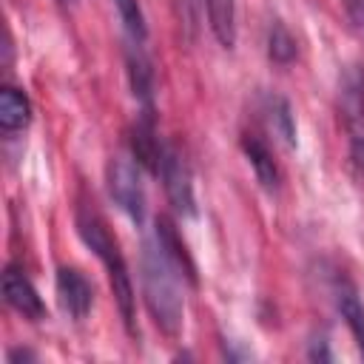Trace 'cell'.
<instances>
[{
  "label": "cell",
  "instance_id": "6",
  "mask_svg": "<svg viewBox=\"0 0 364 364\" xmlns=\"http://www.w3.org/2000/svg\"><path fill=\"white\" fill-rule=\"evenodd\" d=\"M3 299H6V304L11 310H17L28 321L48 318L46 301L40 299V293L31 284V279L26 276V270L17 267V264H6V270H3Z\"/></svg>",
  "mask_w": 364,
  "mask_h": 364
},
{
  "label": "cell",
  "instance_id": "13",
  "mask_svg": "<svg viewBox=\"0 0 364 364\" xmlns=\"http://www.w3.org/2000/svg\"><path fill=\"white\" fill-rule=\"evenodd\" d=\"M205 9L210 34L222 48L230 51L236 46V0H205Z\"/></svg>",
  "mask_w": 364,
  "mask_h": 364
},
{
  "label": "cell",
  "instance_id": "16",
  "mask_svg": "<svg viewBox=\"0 0 364 364\" xmlns=\"http://www.w3.org/2000/svg\"><path fill=\"white\" fill-rule=\"evenodd\" d=\"M267 119L270 125L282 134V139L287 145L296 142V122H293V111H290V102L284 97H267Z\"/></svg>",
  "mask_w": 364,
  "mask_h": 364
},
{
  "label": "cell",
  "instance_id": "8",
  "mask_svg": "<svg viewBox=\"0 0 364 364\" xmlns=\"http://www.w3.org/2000/svg\"><path fill=\"white\" fill-rule=\"evenodd\" d=\"M128 148H131V156H134V159H136L148 173H159L162 154H165V142L156 136L154 111H142V117L131 125Z\"/></svg>",
  "mask_w": 364,
  "mask_h": 364
},
{
  "label": "cell",
  "instance_id": "14",
  "mask_svg": "<svg viewBox=\"0 0 364 364\" xmlns=\"http://www.w3.org/2000/svg\"><path fill=\"white\" fill-rule=\"evenodd\" d=\"M336 304H338V313H341L347 330L353 333L355 347H358V353L364 358V304H361L355 287L347 284V282H341L338 290H336Z\"/></svg>",
  "mask_w": 364,
  "mask_h": 364
},
{
  "label": "cell",
  "instance_id": "19",
  "mask_svg": "<svg viewBox=\"0 0 364 364\" xmlns=\"http://www.w3.org/2000/svg\"><path fill=\"white\" fill-rule=\"evenodd\" d=\"M57 3H63V6H71V3H74V0H57Z\"/></svg>",
  "mask_w": 364,
  "mask_h": 364
},
{
  "label": "cell",
  "instance_id": "9",
  "mask_svg": "<svg viewBox=\"0 0 364 364\" xmlns=\"http://www.w3.org/2000/svg\"><path fill=\"white\" fill-rule=\"evenodd\" d=\"M154 236L159 239L162 250H165L168 259L176 264V270L182 273V279H188V284L196 287V264H193V259H191V253H188V245L182 242L176 225H173L168 216H156V222H154Z\"/></svg>",
  "mask_w": 364,
  "mask_h": 364
},
{
  "label": "cell",
  "instance_id": "5",
  "mask_svg": "<svg viewBox=\"0 0 364 364\" xmlns=\"http://www.w3.org/2000/svg\"><path fill=\"white\" fill-rule=\"evenodd\" d=\"M156 176H162V188H165V196H168L171 208L179 216L193 219L196 216V196H193L191 168H188V159L173 145H165L162 165H159V173Z\"/></svg>",
  "mask_w": 364,
  "mask_h": 364
},
{
  "label": "cell",
  "instance_id": "12",
  "mask_svg": "<svg viewBox=\"0 0 364 364\" xmlns=\"http://www.w3.org/2000/svg\"><path fill=\"white\" fill-rule=\"evenodd\" d=\"M242 151L256 173V179L262 182L264 191H276L279 188V165L273 159V151L267 148V142L256 134H245L242 136Z\"/></svg>",
  "mask_w": 364,
  "mask_h": 364
},
{
  "label": "cell",
  "instance_id": "10",
  "mask_svg": "<svg viewBox=\"0 0 364 364\" xmlns=\"http://www.w3.org/2000/svg\"><path fill=\"white\" fill-rule=\"evenodd\" d=\"M125 65H128V80L136 102H142V111H154V68L136 40H131L125 51Z\"/></svg>",
  "mask_w": 364,
  "mask_h": 364
},
{
  "label": "cell",
  "instance_id": "4",
  "mask_svg": "<svg viewBox=\"0 0 364 364\" xmlns=\"http://www.w3.org/2000/svg\"><path fill=\"white\" fill-rule=\"evenodd\" d=\"M105 188L114 205L131 219H145V185H142V165L131 154H114L105 165Z\"/></svg>",
  "mask_w": 364,
  "mask_h": 364
},
{
  "label": "cell",
  "instance_id": "7",
  "mask_svg": "<svg viewBox=\"0 0 364 364\" xmlns=\"http://www.w3.org/2000/svg\"><path fill=\"white\" fill-rule=\"evenodd\" d=\"M54 287H57V299H60L63 310L74 321H82L91 313L94 287H91V282L77 267H60L57 270V279H54Z\"/></svg>",
  "mask_w": 364,
  "mask_h": 364
},
{
  "label": "cell",
  "instance_id": "11",
  "mask_svg": "<svg viewBox=\"0 0 364 364\" xmlns=\"http://www.w3.org/2000/svg\"><path fill=\"white\" fill-rule=\"evenodd\" d=\"M31 122V100L26 91L14 88V85H3L0 88V131L6 136L28 128Z\"/></svg>",
  "mask_w": 364,
  "mask_h": 364
},
{
  "label": "cell",
  "instance_id": "17",
  "mask_svg": "<svg viewBox=\"0 0 364 364\" xmlns=\"http://www.w3.org/2000/svg\"><path fill=\"white\" fill-rule=\"evenodd\" d=\"M114 6H117V14H119L128 37L136 40V43H142L145 34H148V26H145V14H142L139 0H114Z\"/></svg>",
  "mask_w": 364,
  "mask_h": 364
},
{
  "label": "cell",
  "instance_id": "1",
  "mask_svg": "<svg viewBox=\"0 0 364 364\" xmlns=\"http://www.w3.org/2000/svg\"><path fill=\"white\" fill-rule=\"evenodd\" d=\"M74 225H77V233L82 239V245L102 262L105 273H108V284H111V293H114V301L119 307V316H122V324L131 336H136V296H134V282H131V273H128V264H125V256L108 228V222L102 219V213L94 208V202H80L77 210H74Z\"/></svg>",
  "mask_w": 364,
  "mask_h": 364
},
{
  "label": "cell",
  "instance_id": "15",
  "mask_svg": "<svg viewBox=\"0 0 364 364\" xmlns=\"http://www.w3.org/2000/svg\"><path fill=\"white\" fill-rule=\"evenodd\" d=\"M267 57L276 65H290L299 57V43L282 20H273L270 28H267Z\"/></svg>",
  "mask_w": 364,
  "mask_h": 364
},
{
  "label": "cell",
  "instance_id": "2",
  "mask_svg": "<svg viewBox=\"0 0 364 364\" xmlns=\"http://www.w3.org/2000/svg\"><path fill=\"white\" fill-rule=\"evenodd\" d=\"M179 279L182 273L176 264L168 259L162 250L159 239H145L142 242V256H139V284H142V299L148 307V316L159 327L162 336L176 338L182 330V293H179Z\"/></svg>",
  "mask_w": 364,
  "mask_h": 364
},
{
  "label": "cell",
  "instance_id": "3",
  "mask_svg": "<svg viewBox=\"0 0 364 364\" xmlns=\"http://www.w3.org/2000/svg\"><path fill=\"white\" fill-rule=\"evenodd\" d=\"M338 114L347 131V162L364 182V65H347L338 80Z\"/></svg>",
  "mask_w": 364,
  "mask_h": 364
},
{
  "label": "cell",
  "instance_id": "18",
  "mask_svg": "<svg viewBox=\"0 0 364 364\" xmlns=\"http://www.w3.org/2000/svg\"><path fill=\"white\" fill-rule=\"evenodd\" d=\"M341 6H344V11H347L350 23L364 31V0H341Z\"/></svg>",
  "mask_w": 364,
  "mask_h": 364
}]
</instances>
